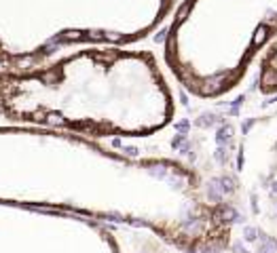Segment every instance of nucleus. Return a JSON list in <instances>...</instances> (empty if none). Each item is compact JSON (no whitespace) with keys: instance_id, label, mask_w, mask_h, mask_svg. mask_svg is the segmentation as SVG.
Segmentation results:
<instances>
[{"instance_id":"1","label":"nucleus","mask_w":277,"mask_h":253,"mask_svg":"<svg viewBox=\"0 0 277 253\" xmlns=\"http://www.w3.org/2000/svg\"><path fill=\"white\" fill-rule=\"evenodd\" d=\"M0 114L89 137H146L171 120L173 97L146 51L91 47L0 70Z\"/></svg>"},{"instance_id":"2","label":"nucleus","mask_w":277,"mask_h":253,"mask_svg":"<svg viewBox=\"0 0 277 253\" xmlns=\"http://www.w3.org/2000/svg\"><path fill=\"white\" fill-rule=\"evenodd\" d=\"M258 85L264 93H275L277 91V36L273 38L271 47L266 49V53L262 57Z\"/></svg>"}]
</instances>
